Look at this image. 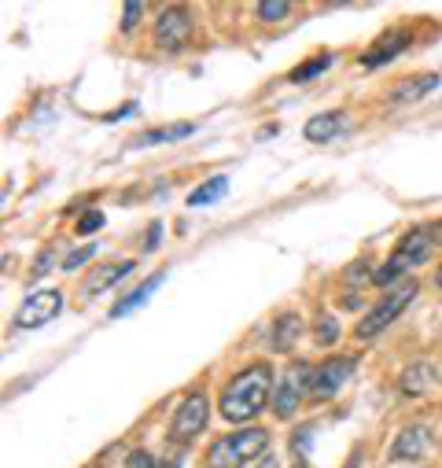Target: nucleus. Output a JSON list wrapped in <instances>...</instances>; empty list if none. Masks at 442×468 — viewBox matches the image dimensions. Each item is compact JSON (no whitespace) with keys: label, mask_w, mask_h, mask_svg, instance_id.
I'll use <instances>...</instances> for the list:
<instances>
[{"label":"nucleus","mask_w":442,"mask_h":468,"mask_svg":"<svg viewBox=\"0 0 442 468\" xmlns=\"http://www.w3.org/2000/svg\"><path fill=\"white\" fill-rule=\"evenodd\" d=\"M269 391H273V369L266 362H255L251 369H240L226 391H221V417L244 424L251 417H258L269 406Z\"/></svg>","instance_id":"nucleus-1"},{"label":"nucleus","mask_w":442,"mask_h":468,"mask_svg":"<svg viewBox=\"0 0 442 468\" xmlns=\"http://www.w3.org/2000/svg\"><path fill=\"white\" fill-rule=\"evenodd\" d=\"M266 446H269L266 428H240L206 446V468H244L258 453H266Z\"/></svg>","instance_id":"nucleus-2"},{"label":"nucleus","mask_w":442,"mask_h":468,"mask_svg":"<svg viewBox=\"0 0 442 468\" xmlns=\"http://www.w3.org/2000/svg\"><path fill=\"white\" fill-rule=\"evenodd\" d=\"M427 251H431V232H427V229H409L405 237H402V244L391 251V262H387L384 270H376L373 281H376V284H395L402 273L416 270V266L427 259Z\"/></svg>","instance_id":"nucleus-3"},{"label":"nucleus","mask_w":442,"mask_h":468,"mask_svg":"<svg viewBox=\"0 0 442 468\" xmlns=\"http://www.w3.org/2000/svg\"><path fill=\"white\" fill-rule=\"evenodd\" d=\"M416 288H420L416 281H402L398 288H391V292H387V295H384V299H380V303H376V306L358 321V335H362V339L380 335L395 317H402V314H405V306L416 299Z\"/></svg>","instance_id":"nucleus-4"},{"label":"nucleus","mask_w":442,"mask_h":468,"mask_svg":"<svg viewBox=\"0 0 442 468\" xmlns=\"http://www.w3.org/2000/svg\"><path fill=\"white\" fill-rule=\"evenodd\" d=\"M310 377H313V369H310L306 362H295V366L280 377L277 395H273V413H277L280 420H291V417L299 413L302 399L310 395Z\"/></svg>","instance_id":"nucleus-5"},{"label":"nucleus","mask_w":442,"mask_h":468,"mask_svg":"<svg viewBox=\"0 0 442 468\" xmlns=\"http://www.w3.org/2000/svg\"><path fill=\"white\" fill-rule=\"evenodd\" d=\"M354 369H358V358H354V355L321 362V366L313 369V377H310V395H313V399H332V395H340V388L354 377Z\"/></svg>","instance_id":"nucleus-6"},{"label":"nucleus","mask_w":442,"mask_h":468,"mask_svg":"<svg viewBox=\"0 0 442 468\" xmlns=\"http://www.w3.org/2000/svg\"><path fill=\"white\" fill-rule=\"evenodd\" d=\"M206 420H210V402H206L203 395H188V399L177 406L174 420H170V442L184 446L188 439H195V435L206 428Z\"/></svg>","instance_id":"nucleus-7"},{"label":"nucleus","mask_w":442,"mask_h":468,"mask_svg":"<svg viewBox=\"0 0 442 468\" xmlns=\"http://www.w3.org/2000/svg\"><path fill=\"white\" fill-rule=\"evenodd\" d=\"M188 41H192V16L181 5L159 12V19H155V45L163 52H181Z\"/></svg>","instance_id":"nucleus-8"},{"label":"nucleus","mask_w":442,"mask_h":468,"mask_svg":"<svg viewBox=\"0 0 442 468\" xmlns=\"http://www.w3.org/2000/svg\"><path fill=\"white\" fill-rule=\"evenodd\" d=\"M59 306H63V295H59L56 288L34 292V295L19 306L16 324H19V328H41V324H48L52 317H59Z\"/></svg>","instance_id":"nucleus-9"},{"label":"nucleus","mask_w":442,"mask_h":468,"mask_svg":"<svg viewBox=\"0 0 442 468\" xmlns=\"http://www.w3.org/2000/svg\"><path fill=\"white\" fill-rule=\"evenodd\" d=\"M431 450H435V435H431V428H424V424L402 428L398 439L391 442V457H395V461H424Z\"/></svg>","instance_id":"nucleus-10"},{"label":"nucleus","mask_w":442,"mask_h":468,"mask_svg":"<svg viewBox=\"0 0 442 468\" xmlns=\"http://www.w3.org/2000/svg\"><path fill=\"white\" fill-rule=\"evenodd\" d=\"M409 41H413V34L409 30H387L365 56H362V67H369V70H376V67H384V63H391L398 52H405L409 48Z\"/></svg>","instance_id":"nucleus-11"},{"label":"nucleus","mask_w":442,"mask_h":468,"mask_svg":"<svg viewBox=\"0 0 442 468\" xmlns=\"http://www.w3.org/2000/svg\"><path fill=\"white\" fill-rule=\"evenodd\" d=\"M343 130H347V114L343 111H321L302 126V137L313 141V144H328V141H336Z\"/></svg>","instance_id":"nucleus-12"},{"label":"nucleus","mask_w":442,"mask_h":468,"mask_svg":"<svg viewBox=\"0 0 442 468\" xmlns=\"http://www.w3.org/2000/svg\"><path fill=\"white\" fill-rule=\"evenodd\" d=\"M431 380H435V366H431V362H413V366L402 369L398 391H402L405 399H416V395H424V391L431 388Z\"/></svg>","instance_id":"nucleus-13"},{"label":"nucleus","mask_w":442,"mask_h":468,"mask_svg":"<svg viewBox=\"0 0 442 468\" xmlns=\"http://www.w3.org/2000/svg\"><path fill=\"white\" fill-rule=\"evenodd\" d=\"M163 281H166V273H155V277H148V281H144L137 292H130L126 299H119L115 306H110V317H130L133 310H141V306H144V303L155 295V288H159Z\"/></svg>","instance_id":"nucleus-14"},{"label":"nucleus","mask_w":442,"mask_h":468,"mask_svg":"<svg viewBox=\"0 0 442 468\" xmlns=\"http://www.w3.org/2000/svg\"><path fill=\"white\" fill-rule=\"evenodd\" d=\"M137 270V259H126V262H115V266H100L89 281H85V292L89 295H96V292H103V288H110L119 277H126V273H133Z\"/></svg>","instance_id":"nucleus-15"},{"label":"nucleus","mask_w":442,"mask_h":468,"mask_svg":"<svg viewBox=\"0 0 442 468\" xmlns=\"http://www.w3.org/2000/svg\"><path fill=\"white\" fill-rule=\"evenodd\" d=\"M195 126L192 122H174V126H163V130H148L133 141V148H148V144H170V141H181V137H192Z\"/></svg>","instance_id":"nucleus-16"},{"label":"nucleus","mask_w":442,"mask_h":468,"mask_svg":"<svg viewBox=\"0 0 442 468\" xmlns=\"http://www.w3.org/2000/svg\"><path fill=\"white\" fill-rule=\"evenodd\" d=\"M299 332H302V321L295 314H280L277 324H273V350H291Z\"/></svg>","instance_id":"nucleus-17"},{"label":"nucleus","mask_w":442,"mask_h":468,"mask_svg":"<svg viewBox=\"0 0 442 468\" xmlns=\"http://www.w3.org/2000/svg\"><path fill=\"white\" fill-rule=\"evenodd\" d=\"M332 63H336V56H332V52H321L317 59H306V63H299L291 74H288V81L291 85H302V81H313V78H321Z\"/></svg>","instance_id":"nucleus-18"},{"label":"nucleus","mask_w":442,"mask_h":468,"mask_svg":"<svg viewBox=\"0 0 442 468\" xmlns=\"http://www.w3.org/2000/svg\"><path fill=\"white\" fill-rule=\"evenodd\" d=\"M226 188H229V177H210V181H203V185L188 196V207H206V203H214V199L226 196Z\"/></svg>","instance_id":"nucleus-19"},{"label":"nucleus","mask_w":442,"mask_h":468,"mask_svg":"<svg viewBox=\"0 0 442 468\" xmlns=\"http://www.w3.org/2000/svg\"><path fill=\"white\" fill-rule=\"evenodd\" d=\"M438 85V74H420V78H413V85H402V89H395V100L398 103H409V100H420L424 92H431Z\"/></svg>","instance_id":"nucleus-20"},{"label":"nucleus","mask_w":442,"mask_h":468,"mask_svg":"<svg viewBox=\"0 0 442 468\" xmlns=\"http://www.w3.org/2000/svg\"><path fill=\"white\" fill-rule=\"evenodd\" d=\"M336 339H340V321L328 317V314H321V317H317V343L328 346V343H336Z\"/></svg>","instance_id":"nucleus-21"},{"label":"nucleus","mask_w":442,"mask_h":468,"mask_svg":"<svg viewBox=\"0 0 442 468\" xmlns=\"http://www.w3.org/2000/svg\"><path fill=\"white\" fill-rule=\"evenodd\" d=\"M288 12H291L288 0H266V5H258V19H262V23H277V19H284Z\"/></svg>","instance_id":"nucleus-22"},{"label":"nucleus","mask_w":442,"mask_h":468,"mask_svg":"<svg viewBox=\"0 0 442 468\" xmlns=\"http://www.w3.org/2000/svg\"><path fill=\"white\" fill-rule=\"evenodd\" d=\"M96 229H103V214H100V210H85V214L78 218V225H74L78 237H92Z\"/></svg>","instance_id":"nucleus-23"},{"label":"nucleus","mask_w":442,"mask_h":468,"mask_svg":"<svg viewBox=\"0 0 442 468\" xmlns=\"http://www.w3.org/2000/svg\"><path fill=\"white\" fill-rule=\"evenodd\" d=\"M141 16H144V5H126V8H122V34H130V30H137V23H141Z\"/></svg>","instance_id":"nucleus-24"},{"label":"nucleus","mask_w":442,"mask_h":468,"mask_svg":"<svg viewBox=\"0 0 442 468\" xmlns=\"http://www.w3.org/2000/svg\"><path fill=\"white\" fill-rule=\"evenodd\" d=\"M126 468H159V464H155V457H152L148 450H137V453H130Z\"/></svg>","instance_id":"nucleus-25"},{"label":"nucleus","mask_w":442,"mask_h":468,"mask_svg":"<svg viewBox=\"0 0 442 468\" xmlns=\"http://www.w3.org/2000/svg\"><path fill=\"white\" fill-rule=\"evenodd\" d=\"M92 255H96V248H81V251H74V255L63 262V270H78V266H81L85 259H92Z\"/></svg>","instance_id":"nucleus-26"},{"label":"nucleus","mask_w":442,"mask_h":468,"mask_svg":"<svg viewBox=\"0 0 442 468\" xmlns=\"http://www.w3.org/2000/svg\"><path fill=\"white\" fill-rule=\"evenodd\" d=\"M130 114H137V103H126V107H119V111H110V114H107V122H119V119H130Z\"/></svg>","instance_id":"nucleus-27"},{"label":"nucleus","mask_w":442,"mask_h":468,"mask_svg":"<svg viewBox=\"0 0 442 468\" xmlns=\"http://www.w3.org/2000/svg\"><path fill=\"white\" fill-rule=\"evenodd\" d=\"M152 232H148V240H144V251H155V244H159V237H163V225L155 221V225H148Z\"/></svg>","instance_id":"nucleus-28"},{"label":"nucleus","mask_w":442,"mask_h":468,"mask_svg":"<svg viewBox=\"0 0 442 468\" xmlns=\"http://www.w3.org/2000/svg\"><path fill=\"white\" fill-rule=\"evenodd\" d=\"M362 457H365V450H362V446H358V450H354V453H351V461H347V464H343V468H362Z\"/></svg>","instance_id":"nucleus-29"},{"label":"nucleus","mask_w":442,"mask_h":468,"mask_svg":"<svg viewBox=\"0 0 442 468\" xmlns=\"http://www.w3.org/2000/svg\"><path fill=\"white\" fill-rule=\"evenodd\" d=\"M255 468H277V457H262Z\"/></svg>","instance_id":"nucleus-30"},{"label":"nucleus","mask_w":442,"mask_h":468,"mask_svg":"<svg viewBox=\"0 0 442 468\" xmlns=\"http://www.w3.org/2000/svg\"><path fill=\"white\" fill-rule=\"evenodd\" d=\"M435 284L442 288V262H438V270H435Z\"/></svg>","instance_id":"nucleus-31"},{"label":"nucleus","mask_w":442,"mask_h":468,"mask_svg":"<svg viewBox=\"0 0 442 468\" xmlns=\"http://www.w3.org/2000/svg\"><path fill=\"white\" fill-rule=\"evenodd\" d=\"M159 468H181V464H177V461H163Z\"/></svg>","instance_id":"nucleus-32"},{"label":"nucleus","mask_w":442,"mask_h":468,"mask_svg":"<svg viewBox=\"0 0 442 468\" xmlns=\"http://www.w3.org/2000/svg\"><path fill=\"white\" fill-rule=\"evenodd\" d=\"M291 468H310V464H306V461H295V464H291Z\"/></svg>","instance_id":"nucleus-33"},{"label":"nucleus","mask_w":442,"mask_h":468,"mask_svg":"<svg viewBox=\"0 0 442 468\" xmlns=\"http://www.w3.org/2000/svg\"><path fill=\"white\" fill-rule=\"evenodd\" d=\"M435 229H438V232H435V237H438V240H442V221H438V225H435Z\"/></svg>","instance_id":"nucleus-34"}]
</instances>
